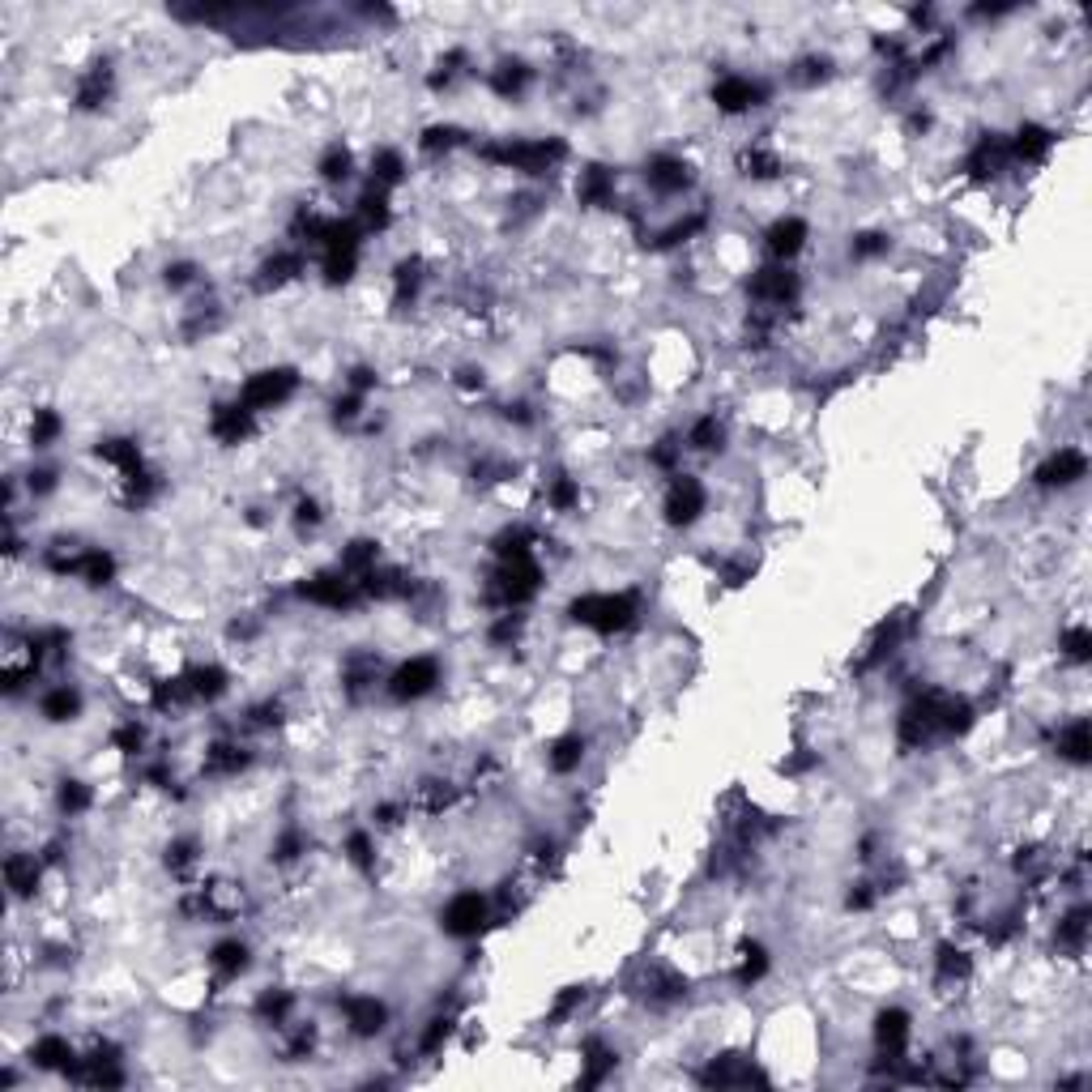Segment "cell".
I'll list each match as a JSON object with an SVG mask.
<instances>
[{
	"label": "cell",
	"instance_id": "1",
	"mask_svg": "<svg viewBox=\"0 0 1092 1092\" xmlns=\"http://www.w3.org/2000/svg\"><path fill=\"white\" fill-rule=\"evenodd\" d=\"M568 615H572L576 623H585V628L611 636V632H623L636 619V598H632V593H581V598L568 606Z\"/></svg>",
	"mask_w": 1092,
	"mask_h": 1092
},
{
	"label": "cell",
	"instance_id": "2",
	"mask_svg": "<svg viewBox=\"0 0 1092 1092\" xmlns=\"http://www.w3.org/2000/svg\"><path fill=\"white\" fill-rule=\"evenodd\" d=\"M538 589H542V568H538L534 551H529V555L500 559V568L491 576V602H500V606L529 602Z\"/></svg>",
	"mask_w": 1092,
	"mask_h": 1092
},
{
	"label": "cell",
	"instance_id": "3",
	"mask_svg": "<svg viewBox=\"0 0 1092 1092\" xmlns=\"http://www.w3.org/2000/svg\"><path fill=\"white\" fill-rule=\"evenodd\" d=\"M568 154L564 141H508V146H482V158L500 163V167H517L525 176H542Z\"/></svg>",
	"mask_w": 1092,
	"mask_h": 1092
},
{
	"label": "cell",
	"instance_id": "4",
	"mask_svg": "<svg viewBox=\"0 0 1092 1092\" xmlns=\"http://www.w3.org/2000/svg\"><path fill=\"white\" fill-rule=\"evenodd\" d=\"M295 389H299L295 367H269V371H257V376L243 380L240 401L257 414V410H273V406H282V401H290Z\"/></svg>",
	"mask_w": 1092,
	"mask_h": 1092
},
{
	"label": "cell",
	"instance_id": "5",
	"mask_svg": "<svg viewBox=\"0 0 1092 1092\" xmlns=\"http://www.w3.org/2000/svg\"><path fill=\"white\" fill-rule=\"evenodd\" d=\"M435 683H440V662L427 658V653H418V658L401 662L398 670L389 675V695L393 700H423L427 692H435Z\"/></svg>",
	"mask_w": 1092,
	"mask_h": 1092
},
{
	"label": "cell",
	"instance_id": "6",
	"mask_svg": "<svg viewBox=\"0 0 1092 1092\" xmlns=\"http://www.w3.org/2000/svg\"><path fill=\"white\" fill-rule=\"evenodd\" d=\"M440 926L453 939H474L487 926V897L482 892H457L445 905V913H440Z\"/></svg>",
	"mask_w": 1092,
	"mask_h": 1092
},
{
	"label": "cell",
	"instance_id": "7",
	"mask_svg": "<svg viewBox=\"0 0 1092 1092\" xmlns=\"http://www.w3.org/2000/svg\"><path fill=\"white\" fill-rule=\"evenodd\" d=\"M299 593L316 606H329V611H351L363 598V585L351 581L346 572H337V576H312V581L299 585Z\"/></svg>",
	"mask_w": 1092,
	"mask_h": 1092
},
{
	"label": "cell",
	"instance_id": "8",
	"mask_svg": "<svg viewBox=\"0 0 1092 1092\" xmlns=\"http://www.w3.org/2000/svg\"><path fill=\"white\" fill-rule=\"evenodd\" d=\"M704 504H709L704 482L692 478V474H675V482H670V491H666V521L670 525H692L704 512Z\"/></svg>",
	"mask_w": 1092,
	"mask_h": 1092
},
{
	"label": "cell",
	"instance_id": "9",
	"mask_svg": "<svg viewBox=\"0 0 1092 1092\" xmlns=\"http://www.w3.org/2000/svg\"><path fill=\"white\" fill-rule=\"evenodd\" d=\"M342 1016H346V1028H351L354 1037H380L384 1033V1024H389V1007L376 999V994H351V999H342Z\"/></svg>",
	"mask_w": 1092,
	"mask_h": 1092
},
{
	"label": "cell",
	"instance_id": "10",
	"mask_svg": "<svg viewBox=\"0 0 1092 1092\" xmlns=\"http://www.w3.org/2000/svg\"><path fill=\"white\" fill-rule=\"evenodd\" d=\"M751 295H756L759 307H786L794 304L798 295V273L786 265H772V269H759L751 278Z\"/></svg>",
	"mask_w": 1092,
	"mask_h": 1092
},
{
	"label": "cell",
	"instance_id": "11",
	"mask_svg": "<svg viewBox=\"0 0 1092 1092\" xmlns=\"http://www.w3.org/2000/svg\"><path fill=\"white\" fill-rule=\"evenodd\" d=\"M1084 474H1088V457H1084L1080 448H1058V453L1037 470V482H1041V487H1075Z\"/></svg>",
	"mask_w": 1092,
	"mask_h": 1092
},
{
	"label": "cell",
	"instance_id": "12",
	"mask_svg": "<svg viewBox=\"0 0 1092 1092\" xmlns=\"http://www.w3.org/2000/svg\"><path fill=\"white\" fill-rule=\"evenodd\" d=\"M759 99H764V90H759L751 77H722V82L713 86L717 112H725V116H739V112H747V107H759Z\"/></svg>",
	"mask_w": 1092,
	"mask_h": 1092
},
{
	"label": "cell",
	"instance_id": "13",
	"mask_svg": "<svg viewBox=\"0 0 1092 1092\" xmlns=\"http://www.w3.org/2000/svg\"><path fill=\"white\" fill-rule=\"evenodd\" d=\"M645 179H648V188H653V193L675 196V193H683V188L692 184V167H687L683 158L662 154V158H653V163H648Z\"/></svg>",
	"mask_w": 1092,
	"mask_h": 1092
},
{
	"label": "cell",
	"instance_id": "14",
	"mask_svg": "<svg viewBox=\"0 0 1092 1092\" xmlns=\"http://www.w3.org/2000/svg\"><path fill=\"white\" fill-rule=\"evenodd\" d=\"M210 431L218 445H240V440H248L252 435V410L243 406V401H235V406H218L210 418Z\"/></svg>",
	"mask_w": 1092,
	"mask_h": 1092
},
{
	"label": "cell",
	"instance_id": "15",
	"mask_svg": "<svg viewBox=\"0 0 1092 1092\" xmlns=\"http://www.w3.org/2000/svg\"><path fill=\"white\" fill-rule=\"evenodd\" d=\"M73 1046H69V1037L60 1033H43L30 1046V1067H39V1071H69L73 1067Z\"/></svg>",
	"mask_w": 1092,
	"mask_h": 1092
},
{
	"label": "cell",
	"instance_id": "16",
	"mask_svg": "<svg viewBox=\"0 0 1092 1092\" xmlns=\"http://www.w3.org/2000/svg\"><path fill=\"white\" fill-rule=\"evenodd\" d=\"M581 1054H585L581 1058V1084H589V1088H593V1084H606L615 1075V1067H619V1054H615L606 1041H598V1037L585 1041Z\"/></svg>",
	"mask_w": 1092,
	"mask_h": 1092
},
{
	"label": "cell",
	"instance_id": "17",
	"mask_svg": "<svg viewBox=\"0 0 1092 1092\" xmlns=\"http://www.w3.org/2000/svg\"><path fill=\"white\" fill-rule=\"evenodd\" d=\"M769 252H772V260H789V257H798L803 252V243H806V223L803 218H777V223L769 226Z\"/></svg>",
	"mask_w": 1092,
	"mask_h": 1092
},
{
	"label": "cell",
	"instance_id": "18",
	"mask_svg": "<svg viewBox=\"0 0 1092 1092\" xmlns=\"http://www.w3.org/2000/svg\"><path fill=\"white\" fill-rule=\"evenodd\" d=\"M5 883L13 888V897H35V888H39L35 853H9V858H5Z\"/></svg>",
	"mask_w": 1092,
	"mask_h": 1092
},
{
	"label": "cell",
	"instance_id": "19",
	"mask_svg": "<svg viewBox=\"0 0 1092 1092\" xmlns=\"http://www.w3.org/2000/svg\"><path fill=\"white\" fill-rule=\"evenodd\" d=\"M210 969L218 973L223 981H235L243 969H248V944H240V939H223V944L210 952Z\"/></svg>",
	"mask_w": 1092,
	"mask_h": 1092
},
{
	"label": "cell",
	"instance_id": "20",
	"mask_svg": "<svg viewBox=\"0 0 1092 1092\" xmlns=\"http://www.w3.org/2000/svg\"><path fill=\"white\" fill-rule=\"evenodd\" d=\"M299 273H304V257H299V252H278V257H269L265 265H260V290L282 287V282L299 278Z\"/></svg>",
	"mask_w": 1092,
	"mask_h": 1092
},
{
	"label": "cell",
	"instance_id": "21",
	"mask_svg": "<svg viewBox=\"0 0 1092 1092\" xmlns=\"http://www.w3.org/2000/svg\"><path fill=\"white\" fill-rule=\"evenodd\" d=\"M576 196H581L585 205H611V196H615V176H611L606 167H589V171H581Z\"/></svg>",
	"mask_w": 1092,
	"mask_h": 1092
},
{
	"label": "cell",
	"instance_id": "22",
	"mask_svg": "<svg viewBox=\"0 0 1092 1092\" xmlns=\"http://www.w3.org/2000/svg\"><path fill=\"white\" fill-rule=\"evenodd\" d=\"M1058 751H1063L1071 764H1088V756H1092V730H1088V722H1084V717H1075L1067 730H1058Z\"/></svg>",
	"mask_w": 1092,
	"mask_h": 1092
},
{
	"label": "cell",
	"instance_id": "23",
	"mask_svg": "<svg viewBox=\"0 0 1092 1092\" xmlns=\"http://www.w3.org/2000/svg\"><path fill=\"white\" fill-rule=\"evenodd\" d=\"M973 973V960H969V952H960V947H952V944H944L939 947V956H935V977H939V986H952V981H964Z\"/></svg>",
	"mask_w": 1092,
	"mask_h": 1092
},
{
	"label": "cell",
	"instance_id": "24",
	"mask_svg": "<svg viewBox=\"0 0 1092 1092\" xmlns=\"http://www.w3.org/2000/svg\"><path fill=\"white\" fill-rule=\"evenodd\" d=\"M39 709H43L47 722H73V717L82 713V695H77L73 687H52Z\"/></svg>",
	"mask_w": 1092,
	"mask_h": 1092
},
{
	"label": "cell",
	"instance_id": "25",
	"mask_svg": "<svg viewBox=\"0 0 1092 1092\" xmlns=\"http://www.w3.org/2000/svg\"><path fill=\"white\" fill-rule=\"evenodd\" d=\"M722 440H725V427L717 423V414H704L687 427V448H695V453H717Z\"/></svg>",
	"mask_w": 1092,
	"mask_h": 1092
},
{
	"label": "cell",
	"instance_id": "26",
	"mask_svg": "<svg viewBox=\"0 0 1092 1092\" xmlns=\"http://www.w3.org/2000/svg\"><path fill=\"white\" fill-rule=\"evenodd\" d=\"M1050 133L1041 129V124H1024V129L1016 133V141H1011V154L1024 158V163H1037V158H1046L1050 154Z\"/></svg>",
	"mask_w": 1092,
	"mask_h": 1092
},
{
	"label": "cell",
	"instance_id": "27",
	"mask_svg": "<svg viewBox=\"0 0 1092 1092\" xmlns=\"http://www.w3.org/2000/svg\"><path fill=\"white\" fill-rule=\"evenodd\" d=\"M546 759H551V769H555L559 777H568V772L581 769V759H585V739H581V734H564V739H559L555 747H551V756H546Z\"/></svg>",
	"mask_w": 1092,
	"mask_h": 1092
},
{
	"label": "cell",
	"instance_id": "28",
	"mask_svg": "<svg viewBox=\"0 0 1092 1092\" xmlns=\"http://www.w3.org/2000/svg\"><path fill=\"white\" fill-rule=\"evenodd\" d=\"M354 223H359L363 231H384V226H389V201H384V188H371V193H363L359 218H354Z\"/></svg>",
	"mask_w": 1092,
	"mask_h": 1092
},
{
	"label": "cell",
	"instance_id": "29",
	"mask_svg": "<svg viewBox=\"0 0 1092 1092\" xmlns=\"http://www.w3.org/2000/svg\"><path fill=\"white\" fill-rule=\"evenodd\" d=\"M453 1028H457V1024H453V1016H431V1020H427V1028L418 1033V1054H423V1058H435L440 1050L448 1046Z\"/></svg>",
	"mask_w": 1092,
	"mask_h": 1092
},
{
	"label": "cell",
	"instance_id": "30",
	"mask_svg": "<svg viewBox=\"0 0 1092 1092\" xmlns=\"http://www.w3.org/2000/svg\"><path fill=\"white\" fill-rule=\"evenodd\" d=\"M371 179H376V188H393L406 179V158L398 154V149H380L376 158H371Z\"/></svg>",
	"mask_w": 1092,
	"mask_h": 1092
},
{
	"label": "cell",
	"instance_id": "31",
	"mask_svg": "<svg viewBox=\"0 0 1092 1092\" xmlns=\"http://www.w3.org/2000/svg\"><path fill=\"white\" fill-rule=\"evenodd\" d=\"M290 1011H295V994L290 991H265L257 999V1016L265 1020V1024H287Z\"/></svg>",
	"mask_w": 1092,
	"mask_h": 1092
},
{
	"label": "cell",
	"instance_id": "32",
	"mask_svg": "<svg viewBox=\"0 0 1092 1092\" xmlns=\"http://www.w3.org/2000/svg\"><path fill=\"white\" fill-rule=\"evenodd\" d=\"M188 687H193L196 700H218V695L226 692V670L223 666H196L193 679H188Z\"/></svg>",
	"mask_w": 1092,
	"mask_h": 1092
},
{
	"label": "cell",
	"instance_id": "33",
	"mask_svg": "<svg viewBox=\"0 0 1092 1092\" xmlns=\"http://www.w3.org/2000/svg\"><path fill=\"white\" fill-rule=\"evenodd\" d=\"M1084 939H1088V909L1084 905H1075L1071 913L1058 922V944L1063 947H1071V952H1080L1084 947Z\"/></svg>",
	"mask_w": 1092,
	"mask_h": 1092
},
{
	"label": "cell",
	"instance_id": "34",
	"mask_svg": "<svg viewBox=\"0 0 1092 1092\" xmlns=\"http://www.w3.org/2000/svg\"><path fill=\"white\" fill-rule=\"evenodd\" d=\"M60 414L56 410H35V418H30V445L35 448H52L60 440Z\"/></svg>",
	"mask_w": 1092,
	"mask_h": 1092
},
{
	"label": "cell",
	"instance_id": "35",
	"mask_svg": "<svg viewBox=\"0 0 1092 1092\" xmlns=\"http://www.w3.org/2000/svg\"><path fill=\"white\" fill-rule=\"evenodd\" d=\"M769 964H772V960H769V952H764V947H747V952L739 956L734 981H739V986H756V981L764 977V973H769Z\"/></svg>",
	"mask_w": 1092,
	"mask_h": 1092
},
{
	"label": "cell",
	"instance_id": "36",
	"mask_svg": "<svg viewBox=\"0 0 1092 1092\" xmlns=\"http://www.w3.org/2000/svg\"><path fill=\"white\" fill-rule=\"evenodd\" d=\"M90 803H94V789L86 786V781H65V786H60V811L65 815L90 811Z\"/></svg>",
	"mask_w": 1092,
	"mask_h": 1092
},
{
	"label": "cell",
	"instance_id": "37",
	"mask_svg": "<svg viewBox=\"0 0 1092 1092\" xmlns=\"http://www.w3.org/2000/svg\"><path fill=\"white\" fill-rule=\"evenodd\" d=\"M546 500H551V508H555V512H568V508L581 504V487H576V478L559 474V478L551 482V491H546Z\"/></svg>",
	"mask_w": 1092,
	"mask_h": 1092
},
{
	"label": "cell",
	"instance_id": "38",
	"mask_svg": "<svg viewBox=\"0 0 1092 1092\" xmlns=\"http://www.w3.org/2000/svg\"><path fill=\"white\" fill-rule=\"evenodd\" d=\"M742 167L756 179H772V176H781V158L769 154V149H747V154H742Z\"/></svg>",
	"mask_w": 1092,
	"mask_h": 1092
},
{
	"label": "cell",
	"instance_id": "39",
	"mask_svg": "<svg viewBox=\"0 0 1092 1092\" xmlns=\"http://www.w3.org/2000/svg\"><path fill=\"white\" fill-rule=\"evenodd\" d=\"M320 176L329 179V184H337V179L351 176V149H342V146H329V149H324V158H320Z\"/></svg>",
	"mask_w": 1092,
	"mask_h": 1092
},
{
	"label": "cell",
	"instance_id": "40",
	"mask_svg": "<svg viewBox=\"0 0 1092 1092\" xmlns=\"http://www.w3.org/2000/svg\"><path fill=\"white\" fill-rule=\"evenodd\" d=\"M354 257L359 252H324V282H351V273H354Z\"/></svg>",
	"mask_w": 1092,
	"mask_h": 1092
},
{
	"label": "cell",
	"instance_id": "41",
	"mask_svg": "<svg viewBox=\"0 0 1092 1092\" xmlns=\"http://www.w3.org/2000/svg\"><path fill=\"white\" fill-rule=\"evenodd\" d=\"M102 99H107V69H94V73L82 82V90H77V102L90 112V107H99Z\"/></svg>",
	"mask_w": 1092,
	"mask_h": 1092
},
{
	"label": "cell",
	"instance_id": "42",
	"mask_svg": "<svg viewBox=\"0 0 1092 1092\" xmlns=\"http://www.w3.org/2000/svg\"><path fill=\"white\" fill-rule=\"evenodd\" d=\"M529 82V69L525 65H504L500 73H495V90L500 94H521Z\"/></svg>",
	"mask_w": 1092,
	"mask_h": 1092
},
{
	"label": "cell",
	"instance_id": "43",
	"mask_svg": "<svg viewBox=\"0 0 1092 1092\" xmlns=\"http://www.w3.org/2000/svg\"><path fill=\"white\" fill-rule=\"evenodd\" d=\"M850 252L858 260H870V257H880V252H888V235H880V231H866V235H858V240L850 243Z\"/></svg>",
	"mask_w": 1092,
	"mask_h": 1092
},
{
	"label": "cell",
	"instance_id": "44",
	"mask_svg": "<svg viewBox=\"0 0 1092 1092\" xmlns=\"http://www.w3.org/2000/svg\"><path fill=\"white\" fill-rule=\"evenodd\" d=\"M112 742H116V751H124V756H137V751L146 747V734H141L137 722H129V725H120V730H116Z\"/></svg>",
	"mask_w": 1092,
	"mask_h": 1092
},
{
	"label": "cell",
	"instance_id": "45",
	"mask_svg": "<svg viewBox=\"0 0 1092 1092\" xmlns=\"http://www.w3.org/2000/svg\"><path fill=\"white\" fill-rule=\"evenodd\" d=\"M1063 648H1067V658H1071V662H1088V648H1092L1088 628H1071V632H1067Z\"/></svg>",
	"mask_w": 1092,
	"mask_h": 1092
},
{
	"label": "cell",
	"instance_id": "46",
	"mask_svg": "<svg viewBox=\"0 0 1092 1092\" xmlns=\"http://www.w3.org/2000/svg\"><path fill=\"white\" fill-rule=\"evenodd\" d=\"M193 862H196V841H188V836H184V841L167 845V866L171 870H184V866H193Z\"/></svg>",
	"mask_w": 1092,
	"mask_h": 1092
},
{
	"label": "cell",
	"instance_id": "47",
	"mask_svg": "<svg viewBox=\"0 0 1092 1092\" xmlns=\"http://www.w3.org/2000/svg\"><path fill=\"white\" fill-rule=\"evenodd\" d=\"M346 853H351L354 866L367 870L371 866V836L367 833H351V836H346Z\"/></svg>",
	"mask_w": 1092,
	"mask_h": 1092
},
{
	"label": "cell",
	"instance_id": "48",
	"mask_svg": "<svg viewBox=\"0 0 1092 1092\" xmlns=\"http://www.w3.org/2000/svg\"><path fill=\"white\" fill-rule=\"evenodd\" d=\"M581 1003H585V991H581V986H568V991L555 999V1007H551V1020H568Z\"/></svg>",
	"mask_w": 1092,
	"mask_h": 1092
},
{
	"label": "cell",
	"instance_id": "49",
	"mask_svg": "<svg viewBox=\"0 0 1092 1092\" xmlns=\"http://www.w3.org/2000/svg\"><path fill=\"white\" fill-rule=\"evenodd\" d=\"M457 137H461L457 129H427L423 149H427V154H435V149H448V146H457Z\"/></svg>",
	"mask_w": 1092,
	"mask_h": 1092
},
{
	"label": "cell",
	"instance_id": "50",
	"mask_svg": "<svg viewBox=\"0 0 1092 1092\" xmlns=\"http://www.w3.org/2000/svg\"><path fill=\"white\" fill-rule=\"evenodd\" d=\"M359 410H363V393H346V398L334 401V418H337V423H351V418H359Z\"/></svg>",
	"mask_w": 1092,
	"mask_h": 1092
},
{
	"label": "cell",
	"instance_id": "51",
	"mask_svg": "<svg viewBox=\"0 0 1092 1092\" xmlns=\"http://www.w3.org/2000/svg\"><path fill=\"white\" fill-rule=\"evenodd\" d=\"M679 457H683V445H675V440H662V445L653 448V465H662V470H675Z\"/></svg>",
	"mask_w": 1092,
	"mask_h": 1092
},
{
	"label": "cell",
	"instance_id": "52",
	"mask_svg": "<svg viewBox=\"0 0 1092 1092\" xmlns=\"http://www.w3.org/2000/svg\"><path fill=\"white\" fill-rule=\"evenodd\" d=\"M56 487V474L52 470H30V495H47Z\"/></svg>",
	"mask_w": 1092,
	"mask_h": 1092
},
{
	"label": "cell",
	"instance_id": "53",
	"mask_svg": "<svg viewBox=\"0 0 1092 1092\" xmlns=\"http://www.w3.org/2000/svg\"><path fill=\"white\" fill-rule=\"evenodd\" d=\"M188 282H193V265H188V260H179V265L167 269V287H188Z\"/></svg>",
	"mask_w": 1092,
	"mask_h": 1092
},
{
	"label": "cell",
	"instance_id": "54",
	"mask_svg": "<svg viewBox=\"0 0 1092 1092\" xmlns=\"http://www.w3.org/2000/svg\"><path fill=\"white\" fill-rule=\"evenodd\" d=\"M295 517H299V525H316V521H320V504H316V500H299Z\"/></svg>",
	"mask_w": 1092,
	"mask_h": 1092
},
{
	"label": "cell",
	"instance_id": "55",
	"mask_svg": "<svg viewBox=\"0 0 1092 1092\" xmlns=\"http://www.w3.org/2000/svg\"><path fill=\"white\" fill-rule=\"evenodd\" d=\"M875 905V892H870V883H858V892H850V909H870Z\"/></svg>",
	"mask_w": 1092,
	"mask_h": 1092
},
{
	"label": "cell",
	"instance_id": "56",
	"mask_svg": "<svg viewBox=\"0 0 1092 1092\" xmlns=\"http://www.w3.org/2000/svg\"><path fill=\"white\" fill-rule=\"evenodd\" d=\"M371 384H376V376H371L367 367H354L351 371V393H363V389H371Z\"/></svg>",
	"mask_w": 1092,
	"mask_h": 1092
}]
</instances>
